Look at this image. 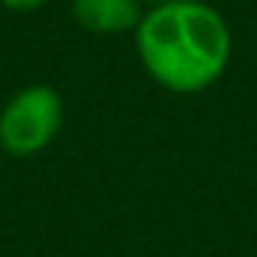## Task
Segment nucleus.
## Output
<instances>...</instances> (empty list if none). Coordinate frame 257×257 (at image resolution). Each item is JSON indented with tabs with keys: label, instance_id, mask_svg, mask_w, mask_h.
I'll return each mask as SVG.
<instances>
[{
	"label": "nucleus",
	"instance_id": "3",
	"mask_svg": "<svg viewBox=\"0 0 257 257\" xmlns=\"http://www.w3.org/2000/svg\"><path fill=\"white\" fill-rule=\"evenodd\" d=\"M140 0H72V17L88 33L98 36H120L134 33L144 20Z\"/></svg>",
	"mask_w": 257,
	"mask_h": 257
},
{
	"label": "nucleus",
	"instance_id": "1",
	"mask_svg": "<svg viewBox=\"0 0 257 257\" xmlns=\"http://www.w3.org/2000/svg\"><path fill=\"white\" fill-rule=\"evenodd\" d=\"M134 43L147 75L176 94L212 88L231 62V30L205 0H166L144 10Z\"/></svg>",
	"mask_w": 257,
	"mask_h": 257
},
{
	"label": "nucleus",
	"instance_id": "5",
	"mask_svg": "<svg viewBox=\"0 0 257 257\" xmlns=\"http://www.w3.org/2000/svg\"><path fill=\"white\" fill-rule=\"evenodd\" d=\"M140 4H147V7H157V4H166V0H140Z\"/></svg>",
	"mask_w": 257,
	"mask_h": 257
},
{
	"label": "nucleus",
	"instance_id": "4",
	"mask_svg": "<svg viewBox=\"0 0 257 257\" xmlns=\"http://www.w3.org/2000/svg\"><path fill=\"white\" fill-rule=\"evenodd\" d=\"M49 0H0V7L4 10H10V13H33V10H39V7H46Z\"/></svg>",
	"mask_w": 257,
	"mask_h": 257
},
{
	"label": "nucleus",
	"instance_id": "2",
	"mask_svg": "<svg viewBox=\"0 0 257 257\" xmlns=\"http://www.w3.org/2000/svg\"><path fill=\"white\" fill-rule=\"evenodd\" d=\"M65 120L62 94L49 85H26L0 107V150L7 157H36L59 137Z\"/></svg>",
	"mask_w": 257,
	"mask_h": 257
}]
</instances>
